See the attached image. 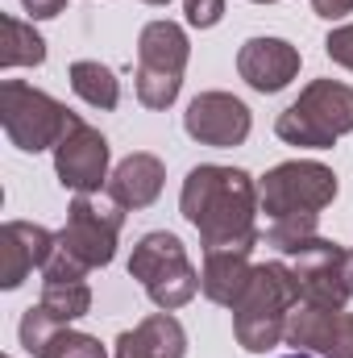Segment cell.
Returning a JSON list of instances; mask_svg holds the SVG:
<instances>
[{
  "label": "cell",
  "instance_id": "cell-1",
  "mask_svg": "<svg viewBox=\"0 0 353 358\" xmlns=\"http://www.w3.org/2000/svg\"><path fill=\"white\" fill-rule=\"evenodd\" d=\"M258 204L262 192L241 167L204 163L183 179L179 208L200 229L204 250L212 246H258Z\"/></svg>",
  "mask_w": 353,
  "mask_h": 358
},
{
  "label": "cell",
  "instance_id": "cell-2",
  "mask_svg": "<svg viewBox=\"0 0 353 358\" xmlns=\"http://www.w3.org/2000/svg\"><path fill=\"white\" fill-rule=\"evenodd\" d=\"M299 283L287 263H262L254 267L246 292L233 304V334L237 346L250 355H262L270 346H278L287 338V317L299 304Z\"/></svg>",
  "mask_w": 353,
  "mask_h": 358
},
{
  "label": "cell",
  "instance_id": "cell-3",
  "mask_svg": "<svg viewBox=\"0 0 353 358\" xmlns=\"http://www.w3.org/2000/svg\"><path fill=\"white\" fill-rule=\"evenodd\" d=\"M274 134L287 146L329 150L341 134H353V88L337 80H312L291 108L278 113Z\"/></svg>",
  "mask_w": 353,
  "mask_h": 358
},
{
  "label": "cell",
  "instance_id": "cell-4",
  "mask_svg": "<svg viewBox=\"0 0 353 358\" xmlns=\"http://www.w3.org/2000/svg\"><path fill=\"white\" fill-rule=\"evenodd\" d=\"M0 125L17 150L38 155V150H54L67 138V129L75 125V113L21 80H4L0 84Z\"/></svg>",
  "mask_w": 353,
  "mask_h": 358
},
{
  "label": "cell",
  "instance_id": "cell-5",
  "mask_svg": "<svg viewBox=\"0 0 353 358\" xmlns=\"http://www.w3.org/2000/svg\"><path fill=\"white\" fill-rule=\"evenodd\" d=\"M129 275H133V279L146 287V296H150L158 308H167V313L183 308V304L200 292V275L191 267L183 242H179L175 234H167V229H154V234H146V238L133 246Z\"/></svg>",
  "mask_w": 353,
  "mask_h": 358
},
{
  "label": "cell",
  "instance_id": "cell-6",
  "mask_svg": "<svg viewBox=\"0 0 353 358\" xmlns=\"http://www.w3.org/2000/svg\"><path fill=\"white\" fill-rule=\"evenodd\" d=\"M187 34L175 21H150L137 38V100L146 108H171L183 88Z\"/></svg>",
  "mask_w": 353,
  "mask_h": 358
},
{
  "label": "cell",
  "instance_id": "cell-7",
  "mask_svg": "<svg viewBox=\"0 0 353 358\" xmlns=\"http://www.w3.org/2000/svg\"><path fill=\"white\" fill-rule=\"evenodd\" d=\"M258 192H262V213L270 221L320 217V208H329L337 196V176L324 163L291 159V163H278L274 171H266Z\"/></svg>",
  "mask_w": 353,
  "mask_h": 358
},
{
  "label": "cell",
  "instance_id": "cell-8",
  "mask_svg": "<svg viewBox=\"0 0 353 358\" xmlns=\"http://www.w3.org/2000/svg\"><path fill=\"white\" fill-rule=\"evenodd\" d=\"M125 208L112 196H75L67 225L59 229V242L84 263V267H108L117 255V234H121Z\"/></svg>",
  "mask_w": 353,
  "mask_h": 358
},
{
  "label": "cell",
  "instance_id": "cell-9",
  "mask_svg": "<svg viewBox=\"0 0 353 358\" xmlns=\"http://www.w3.org/2000/svg\"><path fill=\"white\" fill-rule=\"evenodd\" d=\"M291 275L308 304L345 308V300H353V250L337 242H324V238L303 242L291 255Z\"/></svg>",
  "mask_w": 353,
  "mask_h": 358
},
{
  "label": "cell",
  "instance_id": "cell-10",
  "mask_svg": "<svg viewBox=\"0 0 353 358\" xmlns=\"http://www.w3.org/2000/svg\"><path fill=\"white\" fill-rule=\"evenodd\" d=\"M54 171H59V183L71 187L75 196L100 192V183L108 179V138L75 117L67 138L54 146Z\"/></svg>",
  "mask_w": 353,
  "mask_h": 358
},
{
  "label": "cell",
  "instance_id": "cell-11",
  "mask_svg": "<svg viewBox=\"0 0 353 358\" xmlns=\"http://www.w3.org/2000/svg\"><path fill=\"white\" fill-rule=\"evenodd\" d=\"M283 342L324 358H353V313L299 300L295 313L287 317V338Z\"/></svg>",
  "mask_w": 353,
  "mask_h": 358
},
{
  "label": "cell",
  "instance_id": "cell-12",
  "mask_svg": "<svg viewBox=\"0 0 353 358\" xmlns=\"http://www.w3.org/2000/svg\"><path fill=\"white\" fill-rule=\"evenodd\" d=\"M250 125H254L250 108L229 92H200L183 113V129L200 146H216V150L241 146L250 138Z\"/></svg>",
  "mask_w": 353,
  "mask_h": 358
},
{
  "label": "cell",
  "instance_id": "cell-13",
  "mask_svg": "<svg viewBox=\"0 0 353 358\" xmlns=\"http://www.w3.org/2000/svg\"><path fill=\"white\" fill-rule=\"evenodd\" d=\"M237 71L254 92H283L299 76V50L283 38H250L237 50Z\"/></svg>",
  "mask_w": 353,
  "mask_h": 358
},
{
  "label": "cell",
  "instance_id": "cell-14",
  "mask_svg": "<svg viewBox=\"0 0 353 358\" xmlns=\"http://www.w3.org/2000/svg\"><path fill=\"white\" fill-rule=\"evenodd\" d=\"M54 238L50 229L42 225H29V221H8L0 229V287H21L25 275L38 267H46L50 250H54Z\"/></svg>",
  "mask_w": 353,
  "mask_h": 358
},
{
  "label": "cell",
  "instance_id": "cell-15",
  "mask_svg": "<svg viewBox=\"0 0 353 358\" xmlns=\"http://www.w3.org/2000/svg\"><path fill=\"white\" fill-rule=\"evenodd\" d=\"M21 346L33 358H104V346L96 338L59 325L54 317L42 313V304L21 317Z\"/></svg>",
  "mask_w": 353,
  "mask_h": 358
},
{
  "label": "cell",
  "instance_id": "cell-16",
  "mask_svg": "<svg viewBox=\"0 0 353 358\" xmlns=\"http://www.w3.org/2000/svg\"><path fill=\"white\" fill-rule=\"evenodd\" d=\"M250 246H212L204 250V271H200V292L212 300V304H225L233 308L237 296L246 292L254 263H250Z\"/></svg>",
  "mask_w": 353,
  "mask_h": 358
},
{
  "label": "cell",
  "instance_id": "cell-17",
  "mask_svg": "<svg viewBox=\"0 0 353 358\" xmlns=\"http://www.w3.org/2000/svg\"><path fill=\"white\" fill-rule=\"evenodd\" d=\"M163 183H167V167H163V159L137 150V155L121 159L117 171L108 176V196H112L121 208H150V204L158 200Z\"/></svg>",
  "mask_w": 353,
  "mask_h": 358
},
{
  "label": "cell",
  "instance_id": "cell-18",
  "mask_svg": "<svg viewBox=\"0 0 353 358\" xmlns=\"http://www.w3.org/2000/svg\"><path fill=\"white\" fill-rule=\"evenodd\" d=\"M183 355H187V334L163 308V313L146 317L137 329H125L117 338V355L112 358H183Z\"/></svg>",
  "mask_w": 353,
  "mask_h": 358
},
{
  "label": "cell",
  "instance_id": "cell-19",
  "mask_svg": "<svg viewBox=\"0 0 353 358\" xmlns=\"http://www.w3.org/2000/svg\"><path fill=\"white\" fill-rule=\"evenodd\" d=\"M42 59H46L42 34L17 17H0V67H38Z\"/></svg>",
  "mask_w": 353,
  "mask_h": 358
},
{
  "label": "cell",
  "instance_id": "cell-20",
  "mask_svg": "<svg viewBox=\"0 0 353 358\" xmlns=\"http://www.w3.org/2000/svg\"><path fill=\"white\" fill-rule=\"evenodd\" d=\"M38 304L59 325H71L91 308V287L84 279H50V283H42V300Z\"/></svg>",
  "mask_w": 353,
  "mask_h": 358
},
{
  "label": "cell",
  "instance_id": "cell-21",
  "mask_svg": "<svg viewBox=\"0 0 353 358\" xmlns=\"http://www.w3.org/2000/svg\"><path fill=\"white\" fill-rule=\"evenodd\" d=\"M71 88H75V96H80L84 104H91V108H117V100H121L117 76H112L104 63H91V59L71 63Z\"/></svg>",
  "mask_w": 353,
  "mask_h": 358
},
{
  "label": "cell",
  "instance_id": "cell-22",
  "mask_svg": "<svg viewBox=\"0 0 353 358\" xmlns=\"http://www.w3.org/2000/svg\"><path fill=\"white\" fill-rule=\"evenodd\" d=\"M84 275H88V267L54 238V250H50V259H46V267H42V279L50 283V279H84Z\"/></svg>",
  "mask_w": 353,
  "mask_h": 358
},
{
  "label": "cell",
  "instance_id": "cell-23",
  "mask_svg": "<svg viewBox=\"0 0 353 358\" xmlns=\"http://www.w3.org/2000/svg\"><path fill=\"white\" fill-rule=\"evenodd\" d=\"M324 50H329V59H333V63H341L345 71H353V25L333 29V34H329V42H324Z\"/></svg>",
  "mask_w": 353,
  "mask_h": 358
},
{
  "label": "cell",
  "instance_id": "cell-24",
  "mask_svg": "<svg viewBox=\"0 0 353 358\" xmlns=\"http://www.w3.org/2000/svg\"><path fill=\"white\" fill-rule=\"evenodd\" d=\"M225 17V0H187V21L195 29H212Z\"/></svg>",
  "mask_w": 353,
  "mask_h": 358
},
{
  "label": "cell",
  "instance_id": "cell-25",
  "mask_svg": "<svg viewBox=\"0 0 353 358\" xmlns=\"http://www.w3.org/2000/svg\"><path fill=\"white\" fill-rule=\"evenodd\" d=\"M29 17H59L67 8V0H21Z\"/></svg>",
  "mask_w": 353,
  "mask_h": 358
},
{
  "label": "cell",
  "instance_id": "cell-26",
  "mask_svg": "<svg viewBox=\"0 0 353 358\" xmlns=\"http://www.w3.org/2000/svg\"><path fill=\"white\" fill-rule=\"evenodd\" d=\"M312 8L320 13V17H345V13H353V0H312Z\"/></svg>",
  "mask_w": 353,
  "mask_h": 358
},
{
  "label": "cell",
  "instance_id": "cell-27",
  "mask_svg": "<svg viewBox=\"0 0 353 358\" xmlns=\"http://www.w3.org/2000/svg\"><path fill=\"white\" fill-rule=\"evenodd\" d=\"M146 4H171V0H146Z\"/></svg>",
  "mask_w": 353,
  "mask_h": 358
},
{
  "label": "cell",
  "instance_id": "cell-28",
  "mask_svg": "<svg viewBox=\"0 0 353 358\" xmlns=\"http://www.w3.org/2000/svg\"><path fill=\"white\" fill-rule=\"evenodd\" d=\"M287 358H312V355H303V350H299V355H287Z\"/></svg>",
  "mask_w": 353,
  "mask_h": 358
},
{
  "label": "cell",
  "instance_id": "cell-29",
  "mask_svg": "<svg viewBox=\"0 0 353 358\" xmlns=\"http://www.w3.org/2000/svg\"><path fill=\"white\" fill-rule=\"evenodd\" d=\"M258 4H270V0H258Z\"/></svg>",
  "mask_w": 353,
  "mask_h": 358
}]
</instances>
